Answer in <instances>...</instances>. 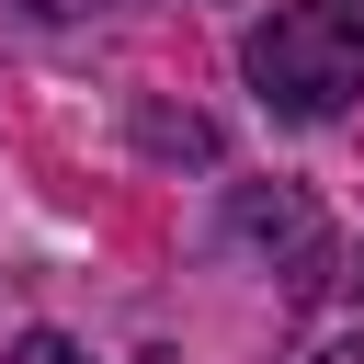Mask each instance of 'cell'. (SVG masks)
<instances>
[{
    "mask_svg": "<svg viewBox=\"0 0 364 364\" xmlns=\"http://www.w3.org/2000/svg\"><path fill=\"white\" fill-rule=\"evenodd\" d=\"M0 364H91V353H80V341H57V330H23Z\"/></svg>",
    "mask_w": 364,
    "mask_h": 364,
    "instance_id": "obj_3",
    "label": "cell"
},
{
    "mask_svg": "<svg viewBox=\"0 0 364 364\" xmlns=\"http://www.w3.org/2000/svg\"><path fill=\"white\" fill-rule=\"evenodd\" d=\"M23 11H34V23H80L91 0H23Z\"/></svg>",
    "mask_w": 364,
    "mask_h": 364,
    "instance_id": "obj_4",
    "label": "cell"
},
{
    "mask_svg": "<svg viewBox=\"0 0 364 364\" xmlns=\"http://www.w3.org/2000/svg\"><path fill=\"white\" fill-rule=\"evenodd\" d=\"M307 364H364V330H353V341H318Z\"/></svg>",
    "mask_w": 364,
    "mask_h": 364,
    "instance_id": "obj_5",
    "label": "cell"
},
{
    "mask_svg": "<svg viewBox=\"0 0 364 364\" xmlns=\"http://www.w3.org/2000/svg\"><path fill=\"white\" fill-rule=\"evenodd\" d=\"M239 68H250V91L273 102V114H341L353 91H364V0H296V11H273L250 46H239Z\"/></svg>",
    "mask_w": 364,
    "mask_h": 364,
    "instance_id": "obj_1",
    "label": "cell"
},
{
    "mask_svg": "<svg viewBox=\"0 0 364 364\" xmlns=\"http://www.w3.org/2000/svg\"><path fill=\"white\" fill-rule=\"evenodd\" d=\"M228 239H239V250H262V262L284 250V296H318V273H330L318 205H307V193H284V182H273V193H239V205H228Z\"/></svg>",
    "mask_w": 364,
    "mask_h": 364,
    "instance_id": "obj_2",
    "label": "cell"
}]
</instances>
